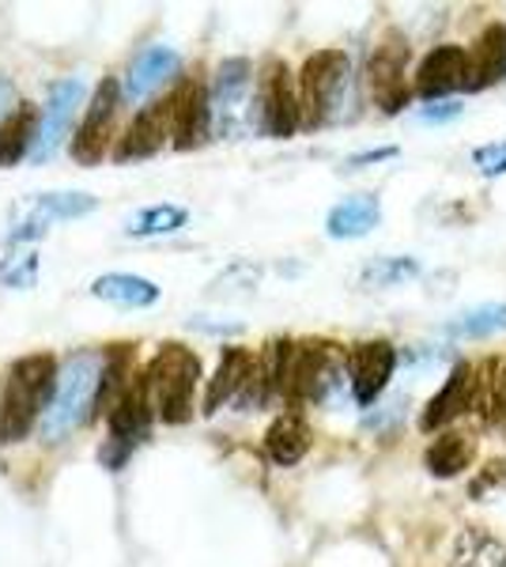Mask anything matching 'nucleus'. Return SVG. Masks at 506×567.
<instances>
[{
	"instance_id": "obj_1",
	"label": "nucleus",
	"mask_w": 506,
	"mask_h": 567,
	"mask_svg": "<svg viewBox=\"0 0 506 567\" xmlns=\"http://www.w3.org/2000/svg\"><path fill=\"white\" fill-rule=\"evenodd\" d=\"M99 371H103V352L95 349H76L58 363L50 405L39 420V435L45 446L64 443V439H72V432L95 420Z\"/></svg>"
},
{
	"instance_id": "obj_2",
	"label": "nucleus",
	"mask_w": 506,
	"mask_h": 567,
	"mask_svg": "<svg viewBox=\"0 0 506 567\" xmlns=\"http://www.w3.org/2000/svg\"><path fill=\"white\" fill-rule=\"evenodd\" d=\"M53 379H58V355L50 352L20 355L8 368L4 393H0V443L16 446L39 427L50 405Z\"/></svg>"
},
{
	"instance_id": "obj_3",
	"label": "nucleus",
	"mask_w": 506,
	"mask_h": 567,
	"mask_svg": "<svg viewBox=\"0 0 506 567\" xmlns=\"http://www.w3.org/2000/svg\"><path fill=\"white\" fill-rule=\"evenodd\" d=\"M200 382V360L197 352L186 349V344H163L159 352L152 355L148 371H144V386H148L152 398V413L163 420V424H186L193 416V393H197Z\"/></svg>"
},
{
	"instance_id": "obj_4",
	"label": "nucleus",
	"mask_w": 506,
	"mask_h": 567,
	"mask_svg": "<svg viewBox=\"0 0 506 567\" xmlns=\"http://www.w3.org/2000/svg\"><path fill=\"white\" fill-rule=\"evenodd\" d=\"M299 110L302 125L318 130V125L340 117V103H344L348 87H352V61L344 50H318L307 58L299 72Z\"/></svg>"
},
{
	"instance_id": "obj_5",
	"label": "nucleus",
	"mask_w": 506,
	"mask_h": 567,
	"mask_svg": "<svg viewBox=\"0 0 506 567\" xmlns=\"http://www.w3.org/2000/svg\"><path fill=\"white\" fill-rule=\"evenodd\" d=\"M344 371H348V352L337 341L310 337V341L291 344L283 393L291 401H329V393L340 386Z\"/></svg>"
},
{
	"instance_id": "obj_6",
	"label": "nucleus",
	"mask_w": 506,
	"mask_h": 567,
	"mask_svg": "<svg viewBox=\"0 0 506 567\" xmlns=\"http://www.w3.org/2000/svg\"><path fill=\"white\" fill-rule=\"evenodd\" d=\"M152 398L148 386H144V374L128 379V386L122 390V398L110 405V439L99 451V462L106 465L110 473H117L128 462V454L148 439L152 432Z\"/></svg>"
},
{
	"instance_id": "obj_7",
	"label": "nucleus",
	"mask_w": 506,
	"mask_h": 567,
	"mask_svg": "<svg viewBox=\"0 0 506 567\" xmlns=\"http://www.w3.org/2000/svg\"><path fill=\"white\" fill-rule=\"evenodd\" d=\"M250 106H254V65L246 58L219 61L208 95L211 130L219 136H238L254 122Z\"/></svg>"
},
{
	"instance_id": "obj_8",
	"label": "nucleus",
	"mask_w": 506,
	"mask_h": 567,
	"mask_svg": "<svg viewBox=\"0 0 506 567\" xmlns=\"http://www.w3.org/2000/svg\"><path fill=\"white\" fill-rule=\"evenodd\" d=\"M409 39L397 31V27H390V31L382 34L379 45H374L371 61H366V87H371V99L374 106L382 110V114H401L404 106H409L412 91H409Z\"/></svg>"
},
{
	"instance_id": "obj_9",
	"label": "nucleus",
	"mask_w": 506,
	"mask_h": 567,
	"mask_svg": "<svg viewBox=\"0 0 506 567\" xmlns=\"http://www.w3.org/2000/svg\"><path fill=\"white\" fill-rule=\"evenodd\" d=\"M254 106H257V130L276 141H288L296 136L302 125V110H299V87L291 80V69L283 61H269L257 80L254 91Z\"/></svg>"
},
{
	"instance_id": "obj_10",
	"label": "nucleus",
	"mask_w": 506,
	"mask_h": 567,
	"mask_svg": "<svg viewBox=\"0 0 506 567\" xmlns=\"http://www.w3.org/2000/svg\"><path fill=\"white\" fill-rule=\"evenodd\" d=\"M117 110H122V84L114 76H103L91 95V106H87V117L84 125L72 136V159L80 167H95L103 163V155L110 152V141L117 133Z\"/></svg>"
},
{
	"instance_id": "obj_11",
	"label": "nucleus",
	"mask_w": 506,
	"mask_h": 567,
	"mask_svg": "<svg viewBox=\"0 0 506 567\" xmlns=\"http://www.w3.org/2000/svg\"><path fill=\"white\" fill-rule=\"evenodd\" d=\"M80 103H84V84H80V80H58V84H50L45 106L39 110V133H34V144H31V163L50 159V155L61 148Z\"/></svg>"
},
{
	"instance_id": "obj_12",
	"label": "nucleus",
	"mask_w": 506,
	"mask_h": 567,
	"mask_svg": "<svg viewBox=\"0 0 506 567\" xmlns=\"http://www.w3.org/2000/svg\"><path fill=\"white\" fill-rule=\"evenodd\" d=\"M397 371V349L390 341H359L348 349V382L359 405H374Z\"/></svg>"
},
{
	"instance_id": "obj_13",
	"label": "nucleus",
	"mask_w": 506,
	"mask_h": 567,
	"mask_svg": "<svg viewBox=\"0 0 506 567\" xmlns=\"http://www.w3.org/2000/svg\"><path fill=\"white\" fill-rule=\"evenodd\" d=\"M171 103V141L178 152L200 148L211 133V114H208V87L197 84V80H186L174 95Z\"/></svg>"
},
{
	"instance_id": "obj_14",
	"label": "nucleus",
	"mask_w": 506,
	"mask_h": 567,
	"mask_svg": "<svg viewBox=\"0 0 506 567\" xmlns=\"http://www.w3.org/2000/svg\"><path fill=\"white\" fill-rule=\"evenodd\" d=\"M462 87H468V50L465 45H435L416 69V91L435 103Z\"/></svg>"
},
{
	"instance_id": "obj_15",
	"label": "nucleus",
	"mask_w": 506,
	"mask_h": 567,
	"mask_svg": "<svg viewBox=\"0 0 506 567\" xmlns=\"http://www.w3.org/2000/svg\"><path fill=\"white\" fill-rule=\"evenodd\" d=\"M171 136V103H152L128 122V130L117 136L114 144V159L117 163H136V159H152L163 148V141Z\"/></svg>"
},
{
	"instance_id": "obj_16",
	"label": "nucleus",
	"mask_w": 506,
	"mask_h": 567,
	"mask_svg": "<svg viewBox=\"0 0 506 567\" xmlns=\"http://www.w3.org/2000/svg\"><path fill=\"white\" fill-rule=\"evenodd\" d=\"M182 72V53L171 45H148L133 58L125 80H122V99L128 103H144L148 95H155L167 80H174Z\"/></svg>"
},
{
	"instance_id": "obj_17",
	"label": "nucleus",
	"mask_w": 506,
	"mask_h": 567,
	"mask_svg": "<svg viewBox=\"0 0 506 567\" xmlns=\"http://www.w3.org/2000/svg\"><path fill=\"white\" fill-rule=\"evenodd\" d=\"M473 405H476V368L473 363H457V368L450 371L446 386L438 390L435 398L427 401V409L420 413V427L423 432H435V427L457 420Z\"/></svg>"
},
{
	"instance_id": "obj_18",
	"label": "nucleus",
	"mask_w": 506,
	"mask_h": 567,
	"mask_svg": "<svg viewBox=\"0 0 506 567\" xmlns=\"http://www.w3.org/2000/svg\"><path fill=\"white\" fill-rule=\"evenodd\" d=\"M506 80V23H487L481 39L468 50V87L481 91L487 84Z\"/></svg>"
},
{
	"instance_id": "obj_19",
	"label": "nucleus",
	"mask_w": 506,
	"mask_h": 567,
	"mask_svg": "<svg viewBox=\"0 0 506 567\" xmlns=\"http://www.w3.org/2000/svg\"><path fill=\"white\" fill-rule=\"evenodd\" d=\"M91 296L122 310H144L159 303L163 291L155 280L136 277V272H103V277L91 280Z\"/></svg>"
},
{
	"instance_id": "obj_20",
	"label": "nucleus",
	"mask_w": 506,
	"mask_h": 567,
	"mask_svg": "<svg viewBox=\"0 0 506 567\" xmlns=\"http://www.w3.org/2000/svg\"><path fill=\"white\" fill-rule=\"evenodd\" d=\"M379 224H382V200L371 194H355L329 208L326 235L329 239H363V235H371Z\"/></svg>"
},
{
	"instance_id": "obj_21",
	"label": "nucleus",
	"mask_w": 506,
	"mask_h": 567,
	"mask_svg": "<svg viewBox=\"0 0 506 567\" xmlns=\"http://www.w3.org/2000/svg\"><path fill=\"white\" fill-rule=\"evenodd\" d=\"M254 368V352L238 349V344H227L224 352H219V363H216V374H211L208 390H205V416L219 413V409L227 405V401L238 398V390H242L246 374Z\"/></svg>"
},
{
	"instance_id": "obj_22",
	"label": "nucleus",
	"mask_w": 506,
	"mask_h": 567,
	"mask_svg": "<svg viewBox=\"0 0 506 567\" xmlns=\"http://www.w3.org/2000/svg\"><path fill=\"white\" fill-rule=\"evenodd\" d=\"M473 462H476V439L462 435V432L435 435V443L423 451V465H427V473H431V477H438V481L462 477Z\"/></svg>"
},
{
	"instance_id": "obj_23",
	"label": "nucleus",
	"mask_w": 506,
	"mask_h": 567,
	"mask_svg": "<svg viewBox=\"0 0 506 567\" xmlns=\"http://www.w3.org/2000/svg\"><path fill=\"white\" fill-rule=\"evenodd\" d=\"M34 133H39V110L31 103H20L0 122V171L16 167L31 155Z\"/></svg>"
},
{
	"instance_id": "obj_24",
	"label": "nucleus",
	"mask_w": 506,
	"mask_h": 567,
	"mask_svg": "<svg viewBox=\"0 0 506 567\" xmlns=\"http://www.w3.org/2000/svg\"><path fill=\"white\" fill-rule=\"evenodd\" d=\"M310 451V427L302 424V416L296 413H283L276 416L265 432V454L276 462V465H296L302 462V454Z\"/></svg>"
},
{
	"instance_id": "obj_25",
	"label": "nucleus",
	"mask_w": 506,
	"mask_h": 567,
	"mask_svg": "<svg viewBox=\"0 0 506 567\" xmlns=\"http://www.w3.org/2000/svg\"><path fill=\"white\" fill-rule=\"evenodd\" d=\"M506 333V303H481L468 307L446 322V337L454 341H481V337Z\"/></svg>"
},
{
	"instance_id": "obj_26",
	"label": "nucleus",
	"mask_w": 506,
	"mask_h": 567,
	"mask_svg": "<svg viewBox=\"0 0 506 567\" xmlns=\"http://www.w3.org/2000/svg\"><path fill=\"white\" fill-rule=\"evenodd\" d=\"M450 567H506V545L495 542L487 529H465L454 542Z\"/></svg>"
},
{
	"instance_id": "obj_27",
	"label": "nucleus",
	"mask_w": 506,
	"mask_h": 567,
	"mask_svg": "<svg viewBox=\"0 0 506 567\" xmlns=\"http://www.w3.org/2000/svg\"><path fill=\"white\" fill-rule=\"evenodd\" d=\"M189 224V213L182 205H148L128 219L125 235L128 239H159V235H174Z\"/></svg>"
},
{
	"instance_id": "obj_28",
	"label": "nucleus",
	"mask_w": 506,
	"mask_h": 567,
	"mask_svg": "<svg viewBox=\"0 0 506 567\" xmlns=\"http://www.w3.org/2000/svg\"><path fill=\"white\" fill-rule=\"evenodd\" d=\"M412 277H420V261L416 258H374V261H366L363 269H359V284H363L366 291L393 288V284H404Z\"/></svg>"
},
{
	"instance_id": "obj_29",
	"label": "nucleus",
	"mask_w": 506,
	"mask_h": 567,
	"mask_svg": "<svg viewBox=\"0 0 506 567\" xmlns=\"http://www.w3.org/2000/svg\"><path fill=\"white\" fill-rule=\"evenodd\" d=\"M34 205L42 208V216L50 219V224H58V219H80V216L95 213L99 197L84 194V189H61V194H39Z\"/></svg>"
},
{
	"instance_id": "obj_30",
	"label": "nucleus",
	"mask_w": 506,
	"mask_h": 567,
	"mask_svg": "<svg viewBox=\"0 0 506 567\" xmlns=\"http://www.w3.org/2000/svg\"><path fill=\"white\" fill-rule=\"evenodd\" d=\"M257 280H261V265H254V261H235V265H227V269L219 272L216 280H211L208 296H216V299H227V296H254Z\"/></svg>"
},
{
	"instance_id": "obj_31",
	"label": "nucleus",
	"mask_w": 506,
	"mask_h": 567,
	"mask_svg": "<svg viewBox=\"0 0 506 567\" xmlns=\"http://www.w3.org/2000/svg\"><path fill=\"white\" fill-rule=\"evenodd\" d=\"M0 284L16 291H27L39 284V254L34 250H16L0 261Z\"/></svg>"
},
{
	"instance_id": "obj_32",
	"label": "nucleus",
	"mask_w": 506,
	"mask_h": 567,
	"mask_svg": "<svg viewBox=\"0 0 506 567\" xmlns=\"http://www.w3.org/2000/svg\"><path fill=\"white\" fill-rule=\"evenodd\" d=\"M473 163L484 178H503L506 175V141L481 144V148L473 152Z\"/></svg>"
},
{
	"instance_id": "obj_33",
	"label": "nucleus",
	"mask_w": 506,
	"mask_h": 567,
	"mask_svg": "<svg viewBox=\"0 0 506 567\" xmlns=\"http://www.w3.org/2000/svg\"><path fill=\"white\" fill-rule=\"evenodd\" d=\"M457 114H462V103H454V99H446V103H431V106H423L420 114H416V122H423V125H446V122H454Z\"/></svg>"
},
{
	"instance_id": "obj_34",
	"label": "nucleus",
	"mask_w": 506,
	"mask_h": 567,
	"mask_svg": "<svg viewBox=\"0 0 506 567\" xmlns=\"http://www.w3.org/2000/svg\"><path fill=\"white\" fill-rule=\"evenodd\" d=\"M393 155H397L393 144H385V148H371V152H355V155H348V159H344V171H363V167H371V163L393 159Z\"/></svg>"
},
{
	"instance_id": "obj_35",
	"label": "nucleus",
	"mask_w": 506,
	"mask_h": 567,
	"mask_svg": "<svg viewBox=\"0 0 506 567\" xmlns=\"http://www.w3.org/2000/svg\"><path fill=\"white\" fill-rule=\"evenodd\" d=\"M20 106V95H16V84L8 76H0V122H4L12 110Z\"/></svg>"
}]
</instances>
